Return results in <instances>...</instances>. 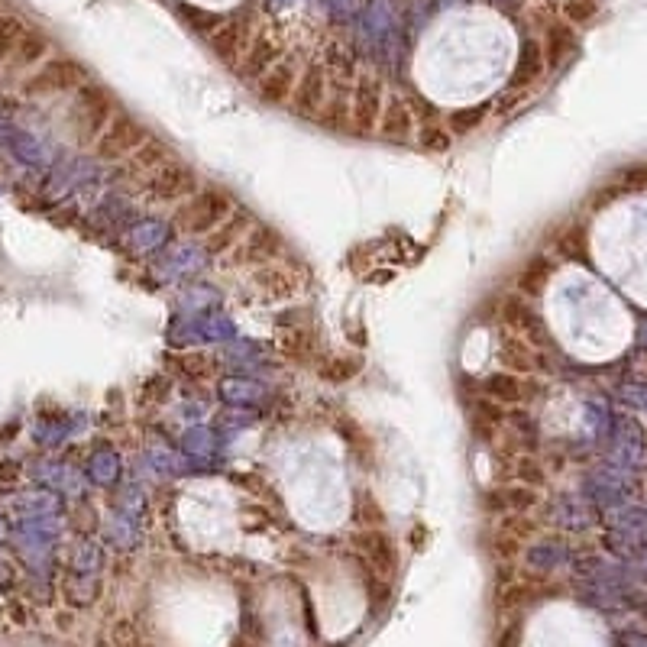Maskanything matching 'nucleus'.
Returning a JSON list of instances; mask_svg holds the SVG:
<instances>
[{
    "instance_id": "nucleus-1",
    "label": "nucleus",
    "mask_w": 647,
    "mask_h": 647,
    "mask_svg": "<svg viewBox=\"0 0 647 647\" xmlns=\"http://www.w3.org/2000/svg\"><path fill=\"white\" fill-rule=\"evenodd\" d=\"M233 211H237V201H233L224 188L201 185L191 198L175 204L172 224L182 233H191V237H208V233L224 224Z\"/></svg>"
},
{
    "instance_id": "nucleus-2",
    "label": "nucleus",
    "mask_w": 647,
    "mask_h": 647,
    "mask_svg": "<svg viewBox=\"0 0 647 647\" xmlns=\"http://www.w3.org/2000/svg\"><path fill=\"white\" fill-rule=\"evenodd\" d=\"M201 188L198 175L188 169L185 162L169 159L159 169L146 172L140 178V195H146L153 204H182L185 198H191Z\"/></svg>"
},
{
    "instance_id": "nucleus-3",
    "label": "nucleus",
    "mask_w": 647,
    "mask_h": 647,
    "mask_svg": "<svg viewBox=\"0 0 647 647\" xmlns=\"http://www.w3.org/2000/svg\"><path fill=\"white\" fill-rule=\"evenodd\" d=\"M149 127L143 120H136L127 110H117V117L107 123V130L94 140V156L101 162H123L130 153H136L149 140Z\"/></svg>"
},
{
    "instance_id": "nucleus-4",
    "label": "nucleus",
    "mask_w": 647,
    "mask_h": 647,
    "mask_svg": "<svg viewBox=\"0 0 647 647\" xmlns=\"http://www.w3.org/2000/svg\"><path fill=\"white\" fill-rule=\"evenodd\" d=\"M78 91V101H75V123H78V143L81 146H91L98 136L107 130V123L117 117V101L114 94L104 91L101 85H81Z\"/></svg>"
},
{
    "instance_id": "nucleus-5",
    "label": "nucleus",
    "mask_w": 647,
    "mask_h": 647,
    "mask_svg": "<svg viewBox=\"0 0 647 647\" xmlns=\"http://www.w3.org/2000/svg\"><path fill=\"white\" fill-rule=\"evenodd\" d=\"M382 110H385V85L376 75H363L350 94V133L376 136Z\"/></svg>"
},
{
    "instance_id": "nucleus-6",
    "label": "nucleus",
    "mask_w": 647,
    "mask_h": 647,
    "mask_svg": "<svg viewBox=\"0 0 647 647\" xmlns=\"http://www.w3.org/2000/svg\"><path fill=\"white\" fill-rule=\"evenodd\" d=\"M282 237L275 233L272 227L266 224H256L246 230V237L233 246V250L224 256V263L227 266H269V263H279L282 259Z\"/></svg>"
},
{
    "instance_id": "nucleus-7",
    "label": "nucleus",
    "mask_w": 647,
    "mask_h": 647,
    "mask_svg": "<svg viewBox=\"0 0 647 647\" xmlns=\"http://www.w3.org/2000/svg\"><path fill=\"white\" fill-rule=\"evenodd\" d=\"M85 85V68L75 59H52L46 62L39 72L26 81V94L30 98H43V94H62V91H75Z\"/></svg>"
},
{
    "instance_id": "nucleus-8",
    "label": "nucleus",
    "mask_w": 647,
    "mask_h": 647,
    "mask_svg": "<svg viewBox=\"0 0 647 647\" xmlns=\"http://www.w3.org/2000/svg\"><path fill=\"white\" fill-rule=\"evenodd\" d=\"M301 285H305V275L292 266H282V259H279V263L256 269V275L250 279V292L263 301H288L301 292Z\"/></svg>"
},
{
    "instance_id": "nucleus-9",
    "label": "nucleus",
    "mask_w": 647,
    "mask_h": 647,
    "mask_svg": "<svg viewBox=\"0 0 647 647\" xmlns=\"http://www.w3.org/2000/svg\"><path fill=\"white\" fill-rule=\"evenodd\" d=\"M544 49H541V43H534V39H525L521 43V52H518V62H515V68H512V78H508V85H505V91H502V110L508 107V104H515V98H521L525 91H531L534 88V81H538L541 75H544Z\"/></svg>"
},
{
    "instance_id": "nucleus-10",
    "label": "nucleus",
    "mask_w": 647,
    "mask_h": 647,
    "mask_svg": "<svg viewBox=\"0 0 647 647\" xmlns=\"http://www.w3.org/2000/svg\"><path fill=\"white\" fill-rule=\"evenodd\" d=\"M246 43H250V20H246L243 13H230V17H224V23L208 36V46L214 49V55H220L230 68H237Z\"/></svg>"
},
{
    "instance_id": "nucleus-11",
    "label": "nucleus",
    "mask_w": 647,
    "mask_h": 647,
    "mask_svg": "<svg viewBox=\"0 0 647 647\" xmlns=\"http://www.w3.org/2000/svg\"><path fill=\"white\" fill-rule=\"evenodd\" d=\"M327 98H330V94H327V68L324 65H311V68H305V75L298 78L292 104H288V107H292L298 117L314 120Z\"/></svg>"
},
{
    "instance_id": "nucleus-12",
    "label": "nucleus",
    "mask_w": 647,
    "mask_h": 647,
    "mask_svg": "<svg viewBox=\"0 0 647 647\" xmlns=\"http://www.w3.org/2000/svg\"><path fill=\"white\" fill-rule=\"evenodd\" d=\"M353 550L369 563V570H373L376 576H385V580H389V576L395 573V567H398L395 544L389 541V534H382V531L356 534V538H353Z\"/></svg>"
},
{
    "instance_id": "nucleus-13",
    "label": "nucleus",
    "mask_w": 647,
    "mask_h": 647,
    "mask_svg": "<svg viewBox=\"0 0 647 647\" xmlns=\"http://www.w3.org/2000/svg\"><path fill=\"white\" fill-rule=\"evenodd\" d=\"M253 85H256L259 101L275 104V107H288L292 104L295 85H298V68L292 62H275L266 75H259L253 81Z\"/></svg>"
},
{
    "instance_id": "nucleus-14",
    "label": "nucleus",
    "mask_w": 647,
    "mask_h": 647,
    "mask_svg": "<svg viewBox=\"0 0 647 647\" xmlns=\"http://www.w3.org/2000/svg\"><path fill=\"white\" fill-rule=\"evenodd\" d=\"M282 59V46L279 39L269 36V33H256L250 43H246L240 62H237V72L246 78V81H256L259 75H266L269 68Z\"/></svg>"
},
{
    "instance_id": "nucleus-15",
    "label": "nucleus",
    "mask_w": 647,
    "mask_h": 647,
    "mask_svg": "<svg viewBox=\"0 0 647 647\" xmlns=\"http://www.w3.org/2000/svg\"><path fill=\"white\" fill-rule=\"evenodd\" d=\"M415 133H418V120H415V114H411L408 98L395 94L392 101H385L376 136H382V140H389V143H408Z\"/></svg>"
},
{
    "instance_id": "nucleus-16",
    "label": "nucleus",
    "mask_w": 647,
    "mask_h": 647,
    "mask_svg": "<svg viewBox=\"0 0 647 647\" xmlns=\"http://www.w3.org/2000/svg\"><path fill=\"white\" fill-rule=\"evenodd\" d=\"M256 224V217L253 214H246L243 208L233 211L224 224L214 227L208 237H204V250H208V256L220 259V256H227L233 246H237L243 237H246V230H250Z\"/></svg>"
},
{
    "instance_id": "nucleus-17",
    "label": "nucleus",
    "mask_w": 647,
    "mask_h": 647,
    "mask_svg": "<svg viewBox=\"0 0 647 647\" xmlns=\"http://www.w3.org/2000/svg\"><path fill=\"white\" fill-rule=\"evenodd\" d=\"M576 46H580V39H576V33H573L570 23H550L544 43H541V49H544V65L550 68V72H557V68L576 52Z\"/></svg>"
},
{
    "instance_id": "nucleus-18",
    "label": "nucleus",
    "mask_w": 647,
    "mask_h": 647,
    "mask_svg": "<svg viewBox=\"0 0 647 647\" xmlns=\"http://www.w3.org/2000/svg\"><path fill=\"white\" fill-rule=\"evenodd\" d=\"M172 156V149L165 146L159 136H149V140L136 149V153H130L127 159H123V165H127V175H136V178H143L146 172H153L159 169V165H165Z\"/></svg>"
},
{
    "instance_id": "nucleus-19",
    "label": "nucleus",
    "mask_w": 647,
    "mask_h": 647,
    "mask_svg": "<svg viewBox=\"0 0 647 647\" xmlns=\"http://www.w3.org/2000/svg\"><path fill=\"white\" fill-rule=\"evenodd\" d=\"M489 398H495V402H502V405H518V402H525V395H528V385L521 382L518 376H486L483 385H479Z\"/></svg>"
},
{
    "instance_id": "nucleus-20",
    "label": "nucleus",
    "mask_w": 647,
    "mask_h": 647,
    "mask_svg": "<svg viewBox=\"0 0 647 647\" xmlns=\"http://www.w3.org/2000/svg\"><path fill=\"white\" fill-rule=\"evenodd\" d=\"M489 104H470V107H457L447 114V130L457 136H470L473 130H479L489 117Z\"/></svg>"
},
{
    "instance_id": "nucleus-21",
    "label": "nucleus",
    "mask_w": 647,
    "mask_h": 647,
    "mask_svg": "<svg viewBox=\"0 0 647 647\" xmlns=\"http://www.w3.org/2000/svg\"><path fill=\"white\" fill-rule=\"evenodd\" d=\"M49 55V39L36 30H23V36L17 39V49H13V62L17 65H36Z\"/></svg>"
},
{
    "instance_id": "nucleus-22",
    "label": "nucleus",
    "mask_w": 647,
    "mask_h": 647,
    "mask_svg": "<svg viewBox=\"0 0 647 647\" xmlns=\"http://www.w3.org/2000/svg\"><path fill=\"white\" fill-rule=\"evenodd\" d=\"M279 350L285 356H292V360H308L314 353V334L308 327H288L279 337Z\"/></svg>"
},
{
    "instance_id": "nucleus-23",
    "label": "nucleus",
    "mask_w": 647,
    "mask_h": 647,
    "mask_svg": "<svg viewBox=\"0 0 647 647\" xmlns=\"http://www.w3.org/2000/svg\"><path fill=\"white\" fill-rule=\"evenodd\" d=\"M178 13H182V20L191 26L195 33H201L208 39L220 23H224V13H211V10H201V7H191V4H178Z\"/></svg>"
},
{
    "instance_id": "nucleus-24",
    "label": "nucleus",
    "mask_w": 647,
    "mask_h": 647,
    "mask_svg": "<svg viewBox=\"0 0 647 647\" xmlns=\"http://www.w3.org/2000/svg\"><path fill=\"white\" fill-rule=\"evenodd\" d=\"M415 140L421 149H428V153H447V149L453 146V133L437 127V123H424V127H418Z\"/></svg>"
},
{
    "instance_id": "nucleus-25",
    "label": "nucleus",
    "mask_w": 647,
    "mask_h": 647,
    "mask_svg": "<svg viewBox=\"0 0 647 647\" xmlns=\"http://www.w3.org/2000/svg\"><path fill=\"white\" fill-rule=\"evenodd\" d=\"M23 20L20 17H4V13H0V65H4L10 55H13V49H17V39L23 36Z\"/></svg>"
},
{
    "instance_id": "nucleus-26",
    "label": "nucleus",
    "mask_w": 647,
    "mask_h": 647,
    "mask_svg": "<svg viewBox=\"0 0 647 647\" xmlns=\"http://www.w3.org/2000/svg\"><path fill=\"white\" fill-rule=\"evenodd\" d=\"M363 369V363L356 356H330V360L321 366V376L330 382H347Z\"/></svg>"
},
{
    "instance_id": "nucleus-27",
    "label": "nucleus",
    "mask_w": 647,
    "mask_h": 647,
    "mask_svg": "<svg viewBox=\"0 0 647 647\" xmlns=\"http://www.w3.org/2000/svg\"><path fill=\"white\" fill-rule=\"evenodd\" d=\"M178 369L188 373L191 379H204L214 369V360L208 353H182L178 356Z\"/></svg>"
},
{
    "instance_id": "nucleus-28",
    "label": "nucleus",
    "mask_w": 647,
    "mask_h": 647,
    "mask_svg": "<svg viewBox=\"0 0 647 647\" xmlns=\"http://www.w3.org/2000/svg\"><path fill=\"white\" fill-rule=\"evenodd\" d=\"M567 17L573 23H589L599 13V0H567Z\"/></svg>"
},
{
    "instance_id": "nucleus-29",
    "label": "nucleus",
    "mask_w": 647,
    "mask_h": 647,
    "mask_svg": "<svg viewBox=\"0 0 647 647\" xmlns=\"http://www.w3.org/2000/svg\"><path fill=\"white\" fill-rule=\"evenodd\" d=\"M518 476L525 479V483H541V479H544L541 470H538V466H534L531 460H521V463H518Z\"/></svg>"
},
{
    "instance_id": "nucleus-30",
    "label": "nucleus",
    "mask_w": 647,
    "mask_h": 647,
    "mask_svg": "<svg viewBox=\"0 0 647 647\" xmlns=\"http://www.w3.org/2000/svg\"><path fill=\"white\" fill-rule=\"evenodd\" d=\"M233 647H256L253 641H246V638H240V641H233Z\"/></svg>"
},
{
    "instance_id": "nucleus-31",
    "label": "nucleus",
    "mask_w": 647,
    "mask_h": 647,
    "mask_svg": "<svg viewBox=\"0 0 647 647\" xmlns=\"http://www.w3.org/2000/svg\"><path fill=\"white\" fill-rule=\"evenodd\" d=\"M641 647H647V644H641Z\"/></svg>"
}]
</instances>
